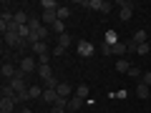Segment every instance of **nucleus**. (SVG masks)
<instances>
[{
  "instance_id": "nucleus-4",
  "label": "nucleus",
  "mask_w": 151,
  "mask_h": 113,
  "mask_svg": "<svg viewBox=\"0 0 151 113\" xmlns=\"http://www.w3.org/2000/svg\"><path fill=\"white\" fill-rule=\"evenodd\" d=\"M3 38H5V45H10V48H23L25 45V40L18 33H3Z\"/></svg>"
},
{
  "instance_id": "nucleus-32",
  "label": "nucleus",
  "mask_w": 151,
  "mask_h": 113,
  "mask_svg": "<svg viewBox=\"0 0 151 113\" xmlns=\"http://www.w3.org/2000/svg\"><path fill=\"white\" fill-rule=\"evenodd\" d=\"M70 15V8H58V20H65Z\"/></svg>"
},
{
  "instance_id": "nucleus-20",
  "label": "nucleus",
  "mask_w": 151,
  "mask_h": 113,
  "mask_svg": "<svg viewBox=\"0 0 151 113\" xmlns=\"http://www.w3.org/2000/svg\"><path fill=\"white\" fill-rule=\"evenodd\" d=\"M103 43H106V45H116V43H119V35H116V30H108Z\"/></svg>"
},
{
  "instance_id": "nucleus-15",
  "label": "nucleus",
  "mask_w": 151,
  "mask_h": 113,
  "mask_svg": "<svg viewBox=\"0 0 151 113\" xmlns=\"http://www.w3.org/2000/svg\"><path fill=\"white\" fill-rule=\"evenodd\" d=\"M126 53H129L126 43H116V45H111V55H126Z\"/></svg>"
},
{
  "instance_id": "nucleus-16",
  "label": "nucleus",
  "mask_w": 151,
  "mask_h": 113,
  "mask_svg": "<svg viewBox=\"0 0 151 113\" xmlns=\"http://www.w3.org/2000/svg\"><path fill=\"white\" fill-rule=\"evenodd\" d=\"M38 75H40L43 81H48L50 75H53V68H50V65H38Z\"/></svg>"
},
{
  "instance_id": "nucleus-35",
  "label": "nucleus",
  "mask_w": 151,
  "mask_h": 113,
  "mask_svg": "<svg viewBox=\"0 0 151 113\" xmlns=\"http://www.w3.org/2000/svg\"><path fill=\"white\" fill-rule=\"evenodd\" d=\"M23 113H33V111H30V108H23Z\"/></svg>"
},
{
  "instance_id": "nucleus-33",
  "label": "nucleus",
  "mask_w": 151,
  "mask_h": 113,
  "mask_svg": "<svg viewBox=\"0 0 151 113\" xmlns=\"http://www.w3.org/2000/svg\"><path fill=\"white\" fill-rule=\"evenodd\" d=\"M50 53H53V55H63V53H65V48H63V45H55Z\"/></svg>"
},
{
  "instance_id": "nucleus-5",
  "label": "nucleus",
  "mask_w": 151,
  "mask_h": 113,
  "mask_svg": "<svg viewBox=\"0 0 151 113\" xmlns=\"http://www.w3.org/2000/svg\"><path fill=\"white\" fill-rule=\"evenodd\" d=\"M83 106H86V101H83V98H78V96L68 98V111H73V113H83Z\"/></svg>"
},
{
  "instance_id": "nucleus-9",
  "label": "nucleus",
  "mask_w": 151,
  "mask_h": 113,
  "mask_svg": "<svg viewBox=\"0 0 151 113\" xmlns=\"http://www.w3.org/2000/svg\"><path fill=\"white\" fill-rule=\"evenodd\" d=\"M15 98H0V113H13V108H15Z\"/></svg>"
},
{
  "instance_id": "nucleus-19",
  "label": "nucleus",
  "mask_w": 151,
  "mask_h": 113,
  "mask_svg": "<svg viewBox=\"0 0 151 113\" xmlns=\"http://www.w3.org/2000/svg\"><path fill=\"white\" fill-rule=\"evenodd\" d=\"M50 30H53L55 35H63V33H65V23L63 20H55L53 25H50Z\"/></svg>"
},
{
  "instance_id": "nucleus-3",
  "label": "nucleus",
  "mask_w": 151,
  "mask_h": 113,
  "mask_svg": "<svg viewBox=\"0 0 151 113\" xmlns=\"http://www.w3.org/2000/svg\"><path fill=\"white\" fill-rule=\"evenodd\" d=\"M83 8H88V10L108 13V10H111V3H103V0H86V3H83Z\"/></svg>"
},
{
  "instance_id": "nucleus-26",
  "label": "nucleus",
  "mask_w": 151,
  "mask_h": 113,
  "mask_svg": "<svg viewBox=\"0 0 151 113\" xmlns=\"http://www.w3.org/2000/svg\"><path fill=\"white\" fill-rule=\"evenodd\" d=\"M3 98H15V91H13L10 83H5V86H3Z\"/></svg>"
},
{
  "instance_id": "nucleus-34",
  "label": "nucleus",
  "mask_w": 151,
  "mask_h": 113,
  "mask_svg": "<svg viewBox=\"0 0 151 113\" xmlns=\"http://www.w3.org/2000/svg\"><path fill=\"white\" fill-rule=\"evenodd\" d=\"M101 50H103V55H111V45L103 43V45H101Z\"/></svg>"
},
{
  "instance_id": "nucleus-2",
  "label": "nucleus",
  "mask_w": 151,
  "mask_h": 113,
  "mask_svg": "<svg viewBox=\"0 0 151 113\" xmlns=\"http://www.w3.org/2000/svg\"><path fill=\"white\" fill-rule=\"evenodd\" d=\"M18 68L23 70V73H33V70H38V58H33V55H25V58L20 60V65H18Z\"/></svg>"
},
{
  "instance_id": "nucleus-12",
  "label": "nucleus",
  "mask_w": 151,
  "mask_h": 113,
  "mask_svg": "<svg viewBox=\"0 0 151 113\" xmlns=\"http://www.w3.org/2000/svg\"><path fill=\"white\" fill-rule=\"evenodd\" d=\"M136 96H139L141 101H146V98L151 96V88H149V86H144V83H139V86H136Z\"/></svg>"
},
{
  "instance_id": "nucleus-6",
  "label": "nucleus",
  "mask_w": 151,
  "mask_h": 113,
  "mask_svg": "<svg viewBox=\"0 0 151 113\" xmlns=\"http://www.w3.org/2000/svg\"><path fill=\"white\" fill-rule=\"evenodd\" d=\"M93 43H88V40H81V43H78V55H81V58H91L93 55Z\"/></svg>"
},
{
  "instance_id": "nucleus-23",
  "label": "nucleus",
  "mask_w": 151,
  "mask_h": 113,
  "mask_svg": "<svg viewBox=\"0 0 151 113\" xmlns=\"http://www.w3.org/2000/svg\"><path fill=\"white\" fill-rule=\"evenodd\" d=\"M136 45H141V43H146V30H136V35L131 38Z\"/></svg>"
},
{
  "instance_id": "nucleus-25",
  "label": "nucleus",
  "mask_w": 151,
  "mask_h": 113,
  "mask_svg": "<svg viewBox=\"0 0 151 113\" xmlns=\"http://www.w3.org/2000/svg\"><path fill=\"white\" fill-rule=\"evenodd\" d=\"M18 35H20L23 40L28 43V38H30V25H20V30H18Z\"/></svg>"
},
{
  "instance_id": "nucleus-1",
  "label": "nucleus",
  "mask_w": 151,
  "mask_h": 113,
  "mask_svg": "<svg viewBox=\"0 0 151 113\" xmlns=\"http://www.w3.org/2000/svg\"><path fill=\"white\" fill-rule=\"evenodd\" d=\"M28 25H30V38H28V43L35 45V43H43L45 38H48V28L38 20V18H30V23H28Z\"/></svg>"
},
{
  "instance_id": "nucleus-17",
  "label": "nucleus",
  "mask_w": 151,
  "mask_h": 113,
  "mask_svg": "<svg viewBox=\"0 0 151 113\" xmlns=\"http://www.w3.org/2000/svg\"><path fill=\"white\" fill-rule=\"evenodd\" d=\"M13 15H15V23H18V25H28V23H30V18H28L23 10H15Z\"/></svg>"
},
{
  "instance_id": "nucleus-31",
  "label": "nucleus",
  "mask_w": 151,
  "mask_h": 113,
  "mask_svg": "<svg viewBox=\"0 0 151 113\" xmlns=\"http://www.w3.org/2000/svg\"><path fill=\"white\" fill-rule=\"evenodd\" d=\"M149 43H141V45H136V53H139V55H146V53H149Z\"/></svg>"
},
{
  "instance_id": "nucleus-7",
  "label": "nucleus",
  "mask_w": 151,
  "mask_h": 113,
  "mask_svg": "<svg viewBox=\"0 0 151 113\" xmlns=\"http://www.w3.org/2000/svg\"><path fill=\"white\" fill-rule=\"evenodd\" d=\"M0 75H3L5 81H13V78L18 75V68H15V65H10V63H3V68H0Z\"/></svg>"
},
{
  "instance_id": "nucleus-21",
  "label": "nucleus",
  "mask_w": 151,
  "mask_h": 113,
  "mask_svg": "<svg viewBox=\"0 0 151 113\" xmlns=\"http://www.w3.org/2000/svg\"><path fill=\"white\" fill-rule=\"evenodd\" d=\"M76 96H78V98H83V101L88 98V86H86V83H81V86H76Z\"/></svg>"
},
{
  "instance_id": "nucleus-11",
  "label": "nucleus",
  "mask_w": 151,
  "mask_h": 113,
  "mask_svg": "<svg viewBox=\"0 0 151 113\" xmlns=\"http://www.w3.org/2000/svg\"><path fill=\"white\" fill-rule=\"evenodd\" d=\"M134 3H121V20H131V15H134Z\"/></svg>"
},
{
  "instance_id": "nucleus-22",
  "label": "nucleus",
  "mask_w": 151,
  "mask_h": 113,
  "mask_svg": "<svg viewBox=\"0 0 151 113\" xmlns=\"http://www.w3.org/2000/svg\"><path fill=\"white\" fill-rule=\"evenodd\" d=\"M40 8H43V10H58V3H55V0H43V3H40Z\"/></svg>"
},
{
  "instance_id": "nucleus-18",
  "label": "nucleus",
  "mask_w": 151,
  "mask_h": 113,
  "mask_svg": "<svg viewBox=\"0 0 151 113\" xmlns=\"http://www.w3.org/2000/svg\"><path fill=\"white\" fill-rule=\"evenodd\" d=\"M28 101H30V93L28 91H18L15 93V103L18 106H23V103H28Z\"/></svg>"
},
{
  "instance_id": "nucleus-29",
  "label": "nucleus",
  "mask_w": 151,
  "mask_h": 113,
  "mask_svg": "<svg viewBox=\"0 0 151 113\" xmlns=\"http://www.w3.org/2000/svg\"><path fill=\"white\" fill-rule=\"evenodd\" d=\"M139 83H144V86H149V88H151V70L141 73V81H139Z\"/></svg>"
},
{
  "instance_id": "nucleus-24",
  "label": "nucleus",
  "mask_w": 151,
  "mask_h": 113,
  "mask_svg": "<svg viewBox=\"0 0 151 113\" xmlns=\"http://www.w3.org/2000/svg\"><path fill=\"white\" fill-rule=\"evenodd\" d=\"M28 93H30V98H43V88H38V86H30Z\"/></svg>"
},
{
  "instance_id": "nucleus-14",
  "label": "nucleus",
  "mask_w": 151,
  "mask_h": 113,
  "mask_svg": "<svg viewBox=\"0 0 151 113\" xmlns=\"http://www.w3.org/2000/svg\"><path fill=\"white\" fill-rule=\"evenodd\" d=\"M116 70H119V73H129V70H131V63H129L126 58H119V60H116Z\"/></svg>"
},
{
  "instance_id": "nucleus-28",
  "label": "nucleus",
  "mask_w": 151,
  "mask_h": 113,
  "mask_svg": "<svg viewBox=\"0 0 151 113\" xmlns=\"http://www.w3.org/2000/svg\"><path fill=\"white\" fill-rule=\"evenodd\" d=\"M43 83H45V88H58V86H60V81L55 78V75H50L48 81H43Z\"/></svg>"
},
{
  "instance_id": "nucleus-8",
  "label": "nucleus",
  "mask_w": 151,
  "mask_h": 113,
  "mask_svg": "<svg viewBox=\"0 0 151 113\" xmlns=\"http://www.w3.org/2000/svg\"><path fill=\"white\" fill-rule=\"evenodd\" d=\"M58 91L55 88H43V103H48V106H53L55 101H58Z\"/></svg>"
},
{
  "instance_id": "nucleus-27",
  "label": "nucleus",
  "mask_w": 151,
  "mask_h": 113,
  "mask_svg": "<svg viewBox=\"0 0 151 113\" xmlns=\"http://www.w3.org/2000/svg\"><path fill=\"white\" fill-rule=\"evenodd\" d=\"M58 45H63V48H68V45H70V35H68V33L58 35Z\"/></svg>"
},
{
  "instance_id": "nucleus-30",
  "label": "nucleus",
  "mask_w": 151,
  "mask_h": 113,
  "mask_svg": "<svg viewBox=\"0 0 151 113\" xmlns=\"http://www.w3.org/2000/svg\"><path fill=\"white\" fill-rule=\"evenodd\" d=\"M129 75H131V78H139V81H141V68H139V65H131Z\"/></svg>"
},
{
  "instance_id": "nucleus-10",
  "label": "nucleus",
  "mask_w": 151,
  "mask_h": 113,
  "mask_svg": "<svg viewBox=\"0 0 151 113\" xmlns=\"http://www.w3.org/2000/svg\"><path fill=\"white\" fill-rule=\"evenodd\" d=\"M65 111H68V98H58L50 106V113H65Z\"/></svg>"
},
{
  "instance_id": "nucleus-13",
  "label": "nucleus",
  "mask_w": 151,
  "mask_h": 113,
  "mask_svg": "<svg viewBox=\"0 0 151 113\" xmlns=\"http://www.w3.org/2000/svg\"><path fill=\"white\" fill-rule=\"evenodd\" d=\"M33 53H35V55H48L50 53L48 43H45V40H43V43H35V45H33Z\"/></svg>"
}]
</instances>
